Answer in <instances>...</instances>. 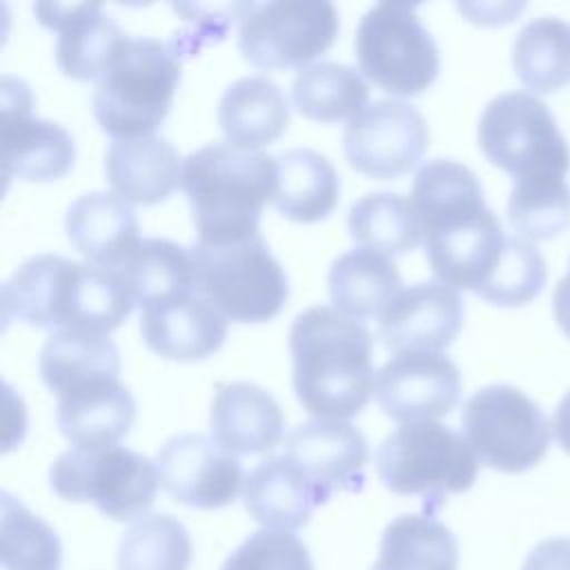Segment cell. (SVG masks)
<instances>
[{
    "mask_svg": "<svg viewBox=\"0 0 570 570\" xmlns=\"http://www.w3.org/2000/svg\"><path fill=\"white\" fill-rule=\"evenodd\" d=\"M410 200L434 276L454 289L479 292L497 269L508 234L485 205L476 174L434 158L416 171Z\"/></svg>",
    "mask_w": 570,
    "mask_h": 570,
    "instance_id": "obj_1",
    "label": "cell"
},
{
    "mask_svg": "<svg viewBox=\"0 0 570 570\" xmlns=\"http://www.w3.org/2000/svg\"><path fill=\"white\" fill-rule=\"evenodd\" d=\"M372 332L336 307L314 305L289 330L294 392L316 419L356 416L374 394Z\"/></svg>",
    "mask_w": 570,
    "mask_h": 570,
    "instance_id": "obj_2",
    "label": "cell"
},
{
    "mask_svg": "<svg viewBox=\"0 0 570 570\" xmlns=\"http://www.w3.org/2000/svg\"><path fill=\"white\" fill-rule=\"evenodd\" d=\"M180 187L203 243H234L258 234L276 194V156L212 142L183 160Z\"/></svg>",
    "mask_w": 570,
    "mask_h": 570,
    "instance_id": "obj_3",
    "label": "cell"
},
{
    "mask_svg": "<svg viewBox=\"0 0 570 570\" xmlns=\"http://www.w3.org/2000/svg\"><path fill=\"white\" fill-rule=\"evenodd\" d=\"M180 82V53L174 42L127 38L94 89V116L116 140L154 136L167 118Z\"/></svg>",
    "mask_w": 570,
    "mask_h": 570,
    "instance_id": "obj_4",
    "label": "cell"
},
{
    "mask_svg": "<svg viewBox=\"0 0 570 570\" xmlns=\"http://www.w3.org/2000/svg\"><path fill=\"white\" fill-rule=\"evenodd\" d=\"M381 483L403 497H421L425 514L443 503L448 494L472 488L479 474V459L468 439L439 423H401L376 452Z\"/></svg>",
    "mask_w": 570,
    "mask_h": 570,
    "instance_id": "obj_5",
    "label": "cell"
},
{
    "mask_svg": "<svg viewBox=\"0 0 570 570\" xmlns=\"http://www.w3.org/2000/svg\"><path fill=\"white\" fill-rule=\"evenodd\" d=\"M196 292L227 321L265 323L287 301V276L261 234L234 243H194Z\"/></svg>",
    "mask_w": 570,
    "mask_h": 570,
    "instance_id": "obj_6",
    "label": "cell"
},
{
    "mask_svg": "<svg viewBox=\"0 0 570 570\" xmlns=\"http://www.w3.org/2000/svg\"><path fill=\"white\" fill-rule=\"evenodd\" d=\"M479 147L485 158L519 178H563L570 147L548 105L525 91L492 98L479 118Z\"/></svg>",
    "mask_w": 570,
    "mask_h": 570,
    "instance_id": "obj_7",
    "label": "cell"
},
{
    "mask_svg": "<svg viewBox=\"0 0 570 570\" xmlns=\"http://www.w3.org/2000/svg\"><path fill=\"white\" fill-rule=\"evenodd\" d=\"M354 56L363 76L392 96L421 94L441 67L434 38L407 2H379L367 9L356 27Z\"/></svg>",
    "mask_w": 570,
    "mask_h": 570,
    "instance_id": "obj_8",
    "label": "cell"
},
{
    "mask_svg": "<svg viewBox=\"0 0 570 570\" xmlns=\"http://www.w3.org/2000/svg\"><path fill=\"white\" fill-rule=\"evenodd\" d=\"M158 470L125 448H69L49 468V485L65 501H89L114 521L145 514L158 492Z\"/></svg>",
    "mask_w": 570,
    "mask_h": 570,
    "instance_id": "obj_9",
    "label": "cell"
},
{
    "mask_svg": "<svg viewBox=\"0 0 570 570\" xmlns=\"http://www.w3.org/2000/svg\"><path fill=\"white\" fill-rule=\"evenodd\" d=\"M461 428L483 465L510 474L534 468L550 443V425L539 403L505 383L476 390L463 403Z\"/></svg>",
    "mask_w": 570,
    "mask_h": 570,
    "instance_id": "obj_10",
    "label": "cell"
},
{
    "mask_svg": "<svg viewBox=\"0 0 570 570\" xmlns=\"http://www.w3.org/2000/svg\"><path fill=\"white\" fill-rule=\"evenodd\" d=\"M338 31V13L323 0L254 4L240 20L238 49L256 69H305L325 53Z\"/></svg>",
    "mask_w": 570,
    "mask_h": 570,
    "instance_id": "obj_11",
    "label": "cell"
},
{
    "mask_svg": "<svg viewBox=\"0 0 570 570\" xmlns=\"http://www.w3.org/2000/svg\"><path fill=\"white\" fill-rule=\"evenodd\" d=\"M428 140L430 131L416 107L403 100H374L347 122L343 149L352 169L390 180L419 165Z\"/></svg>",
    "mask_w": 570,
    "mask_h": 570,
    "instance_id": "obj_12",
    "label": "cell"
},
{
    "mask_svg": "<svg viewBox=\"0 0 570 570\" xmlns=\"http://www.w3.org/2000/svg\"><path fill=\"white\" fill-rule=\"evenodd\" d=\"M0 160L4 178L56 180L76 160L71 134L58 122L31 114L29 87L11 76L2 78Z\"/></svg>",
    "mask_w": 570,
    "mask_h": 570,
    "instance_id": "obj_13",
    "label": "cell"
},
{
    "mask_svg": "<svg viewBox=\"0 0 570 570\" xmlns=\"http://www.w3.org/2000/svg\"><path fill=\"white\" fill-rule=\"evenodd\" d=\"M154 463L163 490L174 501L198 510L229 505L245 483L238 459L198 432L167 439Z\"/></svg>",
    "mask_w": 570,
    "mask_h": 570,
    "instance_id": "obj_14",
    "label": "cell"
},
{
    "mask_svg": "<svg viewBox=\"0 0 570 570\" xmlns=\"http://www.w3.org/2000/svg\"><path fill=\"white\" fill-rule=\"evenodd\" d=\"M374 396L399 423L434 421L459 403L461 374L441 352H399L376 372Z\"/></svg>",
    "mask_w": 570,
    "mask_h": 570,
    "instance_id": "obj_15",
    "label": "cell"
},
{
    "mask_svg": "<svg viewBox=\"0 0 570 570\" xmlns=\"http://www.w3.org/2000/svg\"><path fill=\"white\" fill-rule=\"evenodd\" d=\"M134 296L120 269L65 261L49 296V327L109 334L134 309Z\"/></svg>",
    "mask_w": 570,
    "mask_h": 570,
    "instance_id": "obj_16",
    "label": "cell"
},
{
    "mask_svg": "<svg viewBox=\"0 0 570 570\" xmlns=\"http://www.w3.org/2000/svg\"><path fill=\"white\" fill-rule=\"evenodd\" d=\"M463 325L459 292L441 281H423L401 289L379 314V334L387 350L441 352Z\"/></svg>",
    "mask_w": 570,
    "mask_h": 570,
    "instance_id": "obj_17",
    "label": "cell"
},
{
    "mask_svg": "<svg viewBox=\"0 0 570 570\" xmlns=\"http://www.w3.org/2000/svg\"><path fill=\"white\" fill-rule=\"evenodd\" d=\"M285 454L307 474L323 501L334 492H361L370 459L367 441L347 421L309 419L285 436Z\"/></svg>",
    "mask_w": 570,
    "mask_h": 570,
    "instance_id": "obj_18",
    "label": "cell"
},
{
    "mask_svg": "<svg viewBox=\"0 0 570 570\" xmlns=\"http://www.w3.org/2000/svg\"><path fill=\"white\" fill-rule=\"evenodd\" d=\"M33 11L45 27L58 31L56 65L67 78H100L116 49L127 40L125 31L102 11L98 2H40L33 7Z\"/></svg>",
    "mask_w": 570,
    "mask_h": 570,
    "instance_id": "obj_19",
    "label": "cell"
},
{
    "mask_svg": "<svg viewBox=\"0 0 570 570\" xmlns=\"http://www.w3.org/2000/svg\"><path fill=\"white\" fill-rule=\"evenodd\" d=\"M140 334L158 356L189 363L212 356L223 345L227 318L198 292H187L145 305Z\"/></svg>",
    "mask_w": 570,
    "mask_h": 570,
    "instance_id": "obj_20",
    "label": "cell"
},
{
    "mask_svg": "<svg viewBox=\"0 0 570 570\" xmlns=\"http://www.w3.org/2000/svg\"><path fill=\"white\" fill-rule=\"evenodd\" d=\"M285 419L276 399L245 381L218 383L209 410L212 441L227 454H263L283 439Z\"/></svg>",
    "mask_w": 570,
    "mask_h": 570,
    "instance_id": "obj_21",
    "label": "cell"
},
{
    "mask_svg": "<svg viewBox=\"0 0 570 570\" xmlns=\"http://www.w3.org/2000/svg\"><path fill=\"white\" fill-rule=\"evenodd\" d=\"M56 419L73 448L118 445L136 419V401L118 376L94 379L58 396Z\"/></svg>",
    "mask_w": 570,
    "mask_h": 570,
    "instance_id": "obj_22",
    "label": "cell"
},
{
    "mask_svg": "<svg viewBox=\"0 0 570 570\" xmlns=\"http://www.w3.org/2000/svg\"><path fill=\"white\" fill-rule=\"evenodd\" d=\"M65 229L87 263L109 269H120L140 245L136 214L116 191L78 196L67 209Z\"/></svg>",
    "mask_w": 570,
    "mask_h": 570,
    "instance_id": "obj_23",
    "label": "cell"
},
{
    "mask_svg": "<svg viewBox=\"0 0 570 570\" xmlns=\"http://www.w3.org/2000/svg\"><path fill=\"white\" fill-rule=\"evenodd\" d=\"M243 503L267 530L294 532L325 501L287 454H269L245 476Z\"/></svg>",
    "mask_w": 570,
    "mask_h": 570,
    "instance_id": "obj_24",
    "label": "cell"
},
{
    "mask_svg": "<svg viewBox=\"0 0 570 570\" xmlns=\"http://www.w3.org/2000/svg\"><path fill=\"white\" fill-rule=\"evenodd\" d=\"M105 176L125 200L156 205L180 185L183 160L176 147L160 136L114 140L105 151Z\"/></svg>",
    "mask_w": 570,
    "mask_h": 570,
    "instance_id": "obj_25",
    "label": "cell"
},
{
    "mask_svg": "<svg viewBox=\"0 0 570 570\" xmlns=\"http://www.w3.org/2000/svg\"><path fill=\"white\" fill-rule=\"evenodd\" d=\"M218 125L232 147L258 151L287 129L289 105L269 78L245 76L223 91Z\"/></svg>",
    "mask_w": 570,
    "mask_h": 570,
    "instance_id": "obj_26",
    "label": "cell"
},
{
    "mask_svg": "<svg viewBox=\"0 0 570 570\" xmlns=\"http://www.w3.org/2000/svg\"><path fill=\"white\" fill-rule=\"evenodd\" d=\"M341 180L334 165L318 151L296 147L276 156V209L296 223L330 216L338 203Z\"/></svg>",
    "mask_w": 570,
    "mask_h": 570,
    "instance_id": "obj_27",
    "label": "cell"
},
{
    "mask_svg": "<svg viewBox=\"0 0 570 570\" xmlns=\"http://www.w3.org/2000/svg\"><path fill=\"white\" fill-rule=\"evenodd\" d=\"M327 287L334 307L358 321L383 312V307L401 292V276L394 261L358 247L341 254L332 263Z\"/></svg>",
    "mask_w": 570,
    "mask_h": 570,
    "instance_id": "obj_28",
    "label": "cell"
},
{
    "mask_svg": "<svg viewBox=\"0 0 570 570\" xmlns=\"http://www.w3.org/2000/svg\"><path fill=\"white\" fill-rule=\"evenodd\" d=\"M459 543L430 514H401L387 523L372 570H456Z\"/></svg>",
    "mask_w": 570,
    "mask_h": 570,
    "instance_id": "obj_29",
    "label": "cell"
},
{
    "mask_svg": "<svg viewBox=\"0 0 570 570\" xmlns=\"http://www.w3.org/2000/svg\"><path fill=\"white\" fill-rule=\"evenodd\" d=\"M120 354L107 334L58 330L40 352V376L58 396L94 379L118 376Z\"/></svg>",
    "mask_w": 570,
    "mask_h": 570,
    "instance_id": "obj_30",
    "label": "cell"
},
{
    "mask_svg": "<svg viewBox=\"0 0 570 570\" xmlns=\"http://www.w3.org/2000/svg\"><path fill=\"white\" fill-rule=\"evenodd\" d=\"M370 89L363 76L341 62H316L301 69L292 82V102L301 116L316 122L354 118L367 107Z\"/></svg>",
    "mask_w": 570,
    "mask_h": 570,
    "instance_id": "obj_31",
    "label": "cell"
},
{
    "mask_svg": "<svg viewBox=\"0 0 570 570\" xmlns=\"http://www.w3.org/2000/svg\"><path fill=\"white\" fill-rule=\"evenodd\" d=\"M120 272L140 309L149 303L196 292L191 252L167 238H142Z\"/></svg>",
    "mask_w": 570,
    "mask_h": 570,
    "instance_id": "obj_32",
    "label": "cell"
},
{
    "mask_svg": "<svg viewBox=\"0 0 570 570\" xmlns=\"http://www.w3.org/2000/svg\"><path fill=\"white\" fill-rule=\"evenodd\" d=\"M519 80L539 94H552L570 80V22L543 16L521 27L512 45Z\"/></svg>",
    "mask_w": 570,
    "mask_h": 570,
    "instance_id": "obj_33",
    "label": "cell"
},
{
    "mask_svg": "<svg viewBox=\"0 0 570 570\" xmlns=\"http://www.w3.org/2000/svg\"><path fill=\"white\" fill-rule=\"evenodd\" d=\"M352 238L383 256L412 252L421 240V227L410 198L392 191L361 196L347 214Z\"/></svg>",
    "mask_w": 570,
    "mask_h": 570,
    "instance_id": "obj_34",
    "label": "cell"
},
{
    "mask_svg": "<svg viewBox=\"0 0 570 570\" xmlns=\"http://www.w3.org/2000/svg\"><path fill=\"white\" fill-rule=\"evenodd\" d=\"M191 539L171 514H145L120 537L118 570H189Z\"/></svg>",
    "mask_w": 570,
    "mask_h": 570,
    "instance_id": "obj_35",
    "label": "cell"
},
{
    "mask_svg": "<svg viewBox=\"0 0 570 570\" xmlns=\"http://www.w3.org/2000/svg\"><path fill=\"white\" fill-rule=\"evenodd\" d=\"M0 561L4 570H58L62 561L53 528L9 492L0 505Z\"/></svg>",
    "mask_w": 570,
    "mask_h": 570,
    "instance_id": "obj_36",
    "label": "cell"
},
{
    "mask_svg": "<svg viewBox=\"0 0 570 570\" xmlns=\"http://www.w3.org/2000/svg\"><path fill=\"white\" fill-rule=\"evenodd\" d=\"M508 220L532 240H548L570 227V187L563 178H519L508 198Z\"/></svg>",
    "mask_w": 570,
    "mask_h": 570,
    "instance_id": "obj_37",
    "label": "cell"
},
{
    "mask_svg": "<svg viewBox=\"0 0 570 570\" xmlns=\"http://www.w3.org/2000/svg\"><path fill=\"white\" fill-rule=\"evenodd\" d=\"M546 276L548 269L541 252L523 236H508L497 269L476 294L503 307L525 305L541 292Z\"/></svg>",
    "mask_w": 570,
    "mask_h": 570,
    "instance_id": "obj_38",
    "label": "cell"
},
{
    "mask_svg": "<svg viewBox=\"0 0 570 570\" xmlns=\"http://www.w3.org/2000/svg\"><path fill=\"white\" fill-rule=\"evenodd\" d=\"M220 570H314L307 546L292 532L258 530L249 534Z\"/></svg>",
    "mask_w": 570,
    "mask_h": 570,
    "instance_id": "obj_39",
    "label": "cell"
},
{
    "mask_svg": "<svg viewBox=\"0 0 570 570\" xmlns=\"http://www.w3.org/2000/svg\"><path fill=\"white\" fill-rule=\"evenodd\" d=\"M521 570H570V537L537 543L528 552Z\"/></svg>",
    "mask_w": 570,
    "mask_h": 570,
    "instance_id": "obj_40",
    "label": "cell"
},
{
    "mask_svg": "<svg viewBox=\"0 0 570 570\" xmlns=\"http://www.w3.org/2000/svg\"><path fill=\"white\" fill-rule=\"evenodd\" d=\"M552 307L559 327L570 336V272L557 283L552 294Z\"/></svg>",
    "mask_w": 570,
    "mask_h": 570,
    "instance_id": "obj_41",
    "label": "cell"
},
{
    "mask_svg": "<svg viewBox=\"0 0 570 570\" xmlns=\"http://www.w3.org/2000/svg\"><path fill=\"white\" fill-rule=\"evenodd\" d=\"M552 434L557 443L570 454V390L559 401L554 416H552Z\"/></svg>",
    "mask_w": 570,
    "mask_h": 570,
    "instance_id": "obj_42",
    "label": "cell"
}]
</instances>
